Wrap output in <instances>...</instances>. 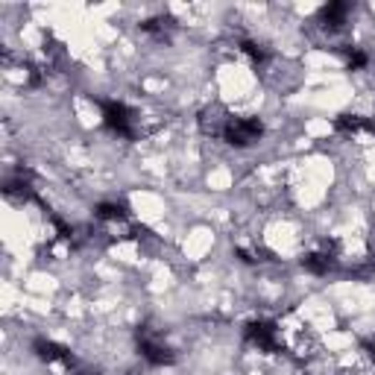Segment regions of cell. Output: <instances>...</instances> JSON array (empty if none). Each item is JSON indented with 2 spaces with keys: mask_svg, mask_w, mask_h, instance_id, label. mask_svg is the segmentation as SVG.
<instances>
[{
  "mask_svg": "<svg viewBox=\"0 0 375 375\" xmlns=\"http://www.w3.org/2000/svg\"><path fill=\"white\" fill-rule=\"evenodd\" d=\"M240 50H244L247 56L252 59V65H264L267 62V50L258 41H240Z\"/></svg>",
  "mask_w": 375,
  "mask_h": 375,
  "instance_id": "11",
  "label": "cell"
},
{
  "mask_svg": "<svg viewBox=\"0 0 375 375\" xmlns=\"http://www.w3.org/2000/svg\"><path fill=\"white\" fill-rule=\"evenodd\" d=\"M302 267L308 273H314V276H326L332 267H334V255L329 252V247L323 250V252H308L305 258H302Z\"/></svg>",
  "mask_w": 375,
  "mask_h": 375,
  "instance_id": "6",
  "label": "cell"
},
{
  "mask_svg": "<svg viewBox=\"0 0 375 375\" xmlns=\"http://www.w3.org/2000/svg\"><path fill=\"white\" fill-rule=\"evenodd\" d=\"M135 340H138V352H141V358H144L147 364H153V366H170V364L176 361L173 349H170V346H168L162 337H158L153 329L141 326V329L135 332Z\"/></svg>",
  "mask_w": 375,
  "mask_h": 375,
  "instance_id": "1",
  "label": "cell"
},
{
  "mask_svg": "<svg viewBox=\"0 0 375 375\" xmlns=\"http://www.w3.org/2000/svg\"><path fill=\"white\" fill-rule=\"evenodd\" d=\"M94 217H97L100 223L118 226V223H126V220H129V211H126V205H120V202H100V205L94 208Z\"/></svg>",
  "mask_w": 375,
  "mask_h": 375,
  "instance_id": "5",
  "label": "cell"
},
{
  "mask_svg": "<svg viewBox=\"0 0 375 375\" xmlns=\"http://www.w3.org/2000/svg\"><path fill=\"white\" fill-rule=\"evenodd\" d=\"M264 135V123L258 118H229L223 129V141L229 147H252Z\"/></svg>",
  "mask_w": 375,
  "mask_h": 375,
  "instance_id": "3",
  "label": "cell"
},
{
  "mask_svg": "<svg viewBox=\"0 0 375 375\" xmlns=\"http://www.w3.org/2000/svg\"><path fill=\"white\" fill-rule=\"evenodd\" d=\"M364 352H366V358L375 364V340H366V343H364Z\"/></svg>",
  "mask_w": 375,
  "mask_h": 375,
  "instance_id": "12",
  "label": "cell"
},
{
  "mask_svg": "<svg viewBox=\"0 0 375 375\" xmlns=\"http://www.w3.org/2000/svg\"><path fill=\"white\" fill-rule=\"evenodd\" d=\"M337 132H346V135H358V132H372V120L364 115H340L334 120Z\"/></svg>",
  "mask_w": 375,
  "mask_h": 375,
  "instance_id": "8",
  "label": "cell"
},
{
  "mask_svg": "<svg viewBox=\"0 0 375 375\" xmlns=\"http://www.w3.org/2000/svg\"><path fill=\"white\" fill-rule=\"evenodd\" d=\"M226 123H229V118H220V109H205L200 115V126H202V132H208V135H220L223 138Z\"/></svg>",
  "mask_w": 375,
  "mask_h": 375,
  "instance_id": "9",
  "label": "cell"
},
{
  "mask_svg": "<svg viewBox=\"0 0 375 375\" xmlns=\"http://www.w3.org/2000/svg\"><path fill=\"white\" fill-rule=\"evenodd\" d=\"M343 56H346V65H349V71H361L369 59H366V53L358 50V47H343Z\"/></svg>",
  "mask_w": 375,
  "mask_h": 375,
  "instance_id": "10",
  "label": "cell"
},
{
  "mask_svg": "<svg viewBox=\"0 0 375 375\" xmlns=\"http://www.w3.org/2000/svg\"><path fill=\"white\" fill-rule=\"evenodd\" d=\"M346 15H349V6L346 4H326L323 9H319V24L329 26V30H340V26L346 24Z\"/></svg>",
  "mask_w": 375,
  "mask_h": 375,
  "instance_id": "7",
  "label": "cell"
},
{
  "mask_svg": "<svg viewBox=\"0 0 375 375\" xmlns=\"http://www.w3.org/2000/svg\"><path fill=\"white\" fill-rule=\"evenodd\" d=\"M244 337L255 346L258 352H267V355H276L282 352V340H279V329L276 323H270V319H252V323H247L244 329Z\"/></svg>",
  "mask_w": 375,
  "mask_h": 375,
  "instance_id": "4",
  "label": "cell"
},
{
  "mask_svg": "<svg viewBox=\"0 0 375 375\" xmlns=\"http://www.w3.org/2000/svg\"><path fill=\"white\" fill-rule=\"evenodd\" d=\"M135 120H138V115L132 112L126 103H120V100H106L103 103V123H106V129H112L115 135L135 138Z\"/></svg>",
  "mask_w": 375,
  "mask_h": 375,
  "instance_id": "2",
  "label": "cell"
}]
</instances>
